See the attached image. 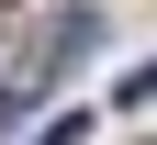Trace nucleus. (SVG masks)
I'll use <instances>...</instances> for the list:
<instances>
[{
	"label": "nucleus",
	"instance_id": "3",
	"mask_svg": "<svg viewBox=\"0 0 157 145\" xmlns=\"http://www.w3.org/2000/svg\"><path fill=\"white\" fill-rule=\"evenodd\" d=\"M45 145H78V123H45Z\"/></svg>",
	"mask_w": 157,
	"mask_h": 145
},
{
	"label": "nucleus",
	"instance_id": "1",
	"mask_svg": "<svg viewBox=\"0 0 157 145\" xmlns=\"http://www.w3.org/2000/svg\"><path fill=\"white\" fill-rule=\"evenodd\" d=\"M90 45H101V11H90V0H78V11H56V23L34 34V89H45L67 56H90Z\"/></svg>",
	"mask_w": 157,
	"mask_h": 145
},
{
	"label": "nucleus",
	"instance_id": "2",
	"mask_svg": "<svg viewBox=\"0 0 157 145\" xmlns=\"http://www.w3.org/2000/svg\"><path fill=\"white\" fill-rule=\"evenodd\" d=\"M112 100H124V112H135V100H157V56H146V67H124V78H112Z\"/></svg>",
	"mask_w": 157,
	"mask_h": 145
}]
</instances>
